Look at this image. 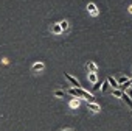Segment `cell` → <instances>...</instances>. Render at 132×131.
Here are the masks:
<instances>
[{
  "instance_id": "1",
  "label": "cell",
  "mask_w": 132,
  "mask_h": 131,
  "mask_svg": "<svg viewBox=\"0 0 132 131\" xmlns=\"http://www.w3.org/2000/svg\"><path fill=\"white\" fill-rule=\"evenodd\" d=\"M69 94L73 95V97H76V98L79 100V98H84L86 91H84L82 88H72V89H69Z\"/></svg>"
},
{
  "instance_id": "2",
  "label": "cell",
  "mask_w": 132,
  "mask_h": 131,
  "mask_svg": "<svg viewBox=\"0 0 132 131\" xmlns=\"http://www.w3.org/2000/svg\"><path fill=\"white\" fill-rule=\"evenodd\" d=\"M64 77L69 80V83H70L72 86H75V88H81V83H79V81H78V80H76L75 77H72L70 74H64Z\"/></svg>"
},
{
  "instance_id": "3",
  "label": "cell",
  "mask_w": 132,
  "mask_h": 131,
  "mask_svg": "<svg viewBox=\"0 0 132 131\" xmlns=\"http://www.w3.org/2000/svg\"><path fill=\"white\" fill-rule=\"evenodd\" d=\"M87 11L90 13V16H98V14H100V11H98L96 5H95V3H92V2H89V3H87Z\"/></svg>"
},
{
  "instance_id": "4",
  "label": "cell",
  "mask_w": 132,
  "mask_h": 131,
  "mask_svg": "<svg viewBox=\"0 0 132 131\" xmlns=\"http://www.w3.org/2000/svg\"><path fill=\"white\" fill-rule=\"evenodd\" d=\"M86 67H87V69H89L90 72H93V74H95V72L98 70V64H96V62H93V61H87Z\"/></svg>"
},
{
  "instance_id": "5",
  "label": "cell",
  "mask_w": 132,
  "mask_h": 131,
  "mask_svg": "<svg viewBox=\"0 0 132 131\" xmlns=\"http://www.w3.org/2000/svg\"><path fill=\"white\" fill-rule=\"evenodd\" d=\"M87 108H89V111H92V112H100L101 111V106L100 105H96V103H87Z\"/></svg>"
},
{
  "instance_id": "6",
  "label": "cell",
  "mask_w": 132,
  "mask_h": 131,
  "mask_svg": "<svg viewBox=\"0 0 132 131\" xmlns=\"http://www.w3.org/2000/svg\"><path fill=\"white\" fill-rule=\"evenodd\" d=\"M107 83H109V86H112L113 89H120V84H118V81H117L113 77H109V78H107Z\"/></svg>"
},
{
  "instance_id": "7",
  "label": "cell",
  "mask_w": 132,
  "mask_h": 131,
  "mask_svg": "<svg viewBox=\"0 0 132 131\" xmlns=\"http://www.w3.org/2000/svg\"><path fill=\"white\" fill-rule=\"evenodd\" d=\"M44 67H45V64H44V62H36V64H33L31 70H33V72H40Z\"/></svg>"
},
{
  "instance_id": "8",
  "label": "cell",
  "mask_w": 132,
  "mask_h": 131,
  "mask_svg": "<svg viewBox=\"0 0 132 131\" xmlns=\"http://www.w3.org/2000/svg\"><path fill=\"white\" fill-rule=\"evenodd\" d=\"M59 27H61L62 33L69 31V28H70V25H69V20H61V22H59Z\"/></svg>"
},
{
  "instance_id": "9",
  "label": "cell",
  "mask_w": 132,
  "mask_h": 131,
  "mask_svg": "<svg viewBox=\"0 0 132 131\" xmlns=\"http://www.w3.org/2000/svg\"><path fill=\"white\" fill-rule=\"evenodd\" d=\"M121 100H123V101H124L127 106H130V108H132V100L127 97V94H124V92H123V95H121Z\"/></svg>"
},
{
  "instance_id": "10",
  "label": "cell",
  "mask_w": 132,
  "mask_h": 131,
  "mask_svg": "<svg viewBox=\"0 0 132 131\" xmlns=\"http://www.w3.org/2000/svg\"><path fill=\"white\" fill-rule=\"evenodd\" d=\"M51 33H54V34H61V33H62V30H61L59 24H54V25L51 27Z\"/></svg>"
},
{
  "instance_id": "11",
  "label": "cell",
  "mask_w": 132,
  "mask_h": 131,
  "mask_svg": "<svg viewBox=\"0 0 132 131\" xmlns=\"http://www.w3.org/2000/svg\"><path fill=\"white\" fill-rule=\"evenodd\" d=\"M89 80H90V83H93V84H95V83L98 81V77H96V74L90 72V74H89Z\"/></svg>"
},
{
  "instance_id": "12",
  "label": "cell",
  "mask_w": 132,
  "mask_h": 131,
  "mask_svg": "<svg viewBox=\"0 0 132 131\" xmlns=\"http://www.w3.org/2000/svg\"><path fill=\"white\" fill-rule=\"evenodd\" d=\"M53 95H54V97H65V92L61 91V89H56V91L53 92Z\"/></svg>"
},
{
  "instance_id": "13",
  "label": "cell",
  "mask_w": 132,
  "mask_h": 131,
  "mask_svg": "<svg viewBox=\"0 0 132 131\" xmlns=\"http://www.w3.org/2000/svg\"><path fill=\"white\" fill-rule=\"evenodd\" d=\"M117 81H118V84L121 86V84L127 83V81H129V78H127V77H120V80H117Z\"/></svg>"
},
{
  "instance_id": "14",
  "label": "cell",
  "mask_w": 132,
  "mask_h": 131,
  "mask_svg": "<svg viewBox=\"0 0 132 131\" xmlns=\"http://www.w3.org/2000/svg\"><path fill=\"white\" fill-rule=\"evenodd\" d=\"M112 94H113L115 97H120V98H121V95H123V91H121V89H113V91H112Z\"/></svg>"
},
{
  "instance_id": "15",
  "label": "cell",
  "mask_w": 132,
  "mask_h": 131,
  "mask_svg": "<svg viewBox=\"0 0 132 131\" xmlns=\"http://www.w3.org/2000/svg\"><path fill=\"white\" fill-rule=\"evenodd\" d=\"M70 106H72V108H78V106H79V100H78V98H76V100H72V101H70Z\"/></svg>"
},
{
  "instance_id": "16",
  "label": "cell",
  "mask_w": 132,
  "mask_h": 131,
  "mask_svg": "<svg viewBox=\"0 0 132 131\" xmlns=\"http://www.w3.org/2000/svg\"><path fill=\"white\" fill-rule=\"evenodd\" d=\"M124 94H127V97H129V98L132 100V88H129V89H126V91H124Z\"/></svg>"
},
{
  "instance_id": "17",
  "label": "cell",
  "mask_w": 132,
  "mask_h": 131,
  "mask_svg": "<svg viewBox=\"0 0 132 131\" xmlns=\"http://www.w3.org/2000/svg\"><path fill=\"white\" fill-rule=\"evenodd\" d=\"M107 88H109V83H107V80H106V81H104V84H103V88H101V91H103V92H106V91H107Z\"/></svg>"
},
{
  "instance_id": "18",
  "label": "cell",
  "mask_w": 132,
  "mask_h": 131,
  "mask_svg": "<svg viewBox=\"0 0 132 131\" xmlns=\"http://www.w3.org/2000/svg\"><path fill=\"white\" fill-rule=\"evenodd\" d=\"M93 89H95V91H98V89H100V84H98V81L95 83V86H93Z\"/></svg>"
},
{
  "instance_id": "19",
  "label": "cell",
  "mask_w": 132,
  "mask_h": 131,
  "mask_svg": "<svg viewBox=\"0 0 132 131\" xmlns=\"http://www.w3.org/2000/svg\"><path fill=\"white\" fill-rule=\"evenodd\" d=\"M62 131H75V129H72V128H69V129H62Z\"/></svg>"
},
{
  "instance_id": "20",
  "label": "cell",
  "mask_w": 132,
  "mask_h": 131,
  "mask_svg": "<svg viewBox=\"0 0 132 131\" xmlns=\"http://www.w3.org/2000/svg\"><path fill=\"white\" fill-rule=\"evenodd\" d=\"M129 13H130V14H132V5H130V6H129Z\"/></svg>"
},
{
  "instance_id": "21",
  "label": "cell",
  "mask_w": 132,
  "mask_h": 131,
  "mask_svg": "<svg viewBox=\"0 0 132 131\" xmlns=\"http://www.w3.org/2000/svg\"><path fill=\"white\" fill-rule=\"evenodd\" d=\"M130 88H132V80H130Z\"/></svg>"
},
{
  "instance_id": "22",
  "label": "cell",
  "mask_w": 132,
  "mask_h": 131,
  "mask_svg": "<svg viewBox=\"0 0 132 131\" xmlns=\"http://www.w3.org/2000/svg\"><path fill=\"white\" fill-rule=\"evenodd\" d=\"M130 114H132V111H130Z\"/></svg>"
}]
</instances>
